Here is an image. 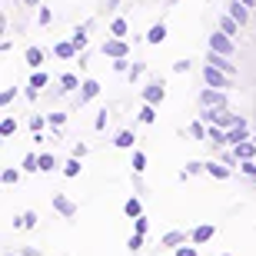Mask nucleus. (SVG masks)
Instances as JSON below:
<instances>
[{"instance_id": "20", "label": "nucleus", "mask_w": 256, "mask_h": 256, "mask_svg": "<svg viewBox=\"0 0 256 256\" xmlns=\"http://www.w3.org/2000/svg\"><path fill=\"white\" fill-rule=\"evenodd\" d=\"M14 226H17V230H24V226H27V230H34V226H37V210L17 213V220H14Z\"/></svg>"}, {"instance_id": "48", "label": "nucleus", "mask_w": 256, "mask_h": 256, "mask_svg": "<svg viewBox=\"0 0 256 256\" xmlns=\"http://www.w3.org/2000/svg\"><path fill=\"white\" fill-rule=\"evenodd\" d=\"M74 156L84 160V156H86V143H74Z\"/></svg>"}, {"instance_id": "25", "label": "nucleus", "mask_w": 256, "mask_h": 256, "mask_svg": "<svg viewBox=\"0 0 256 256\" xmlns=\"http://www.w3.org/2000/svg\"><path fill=\"white\" fill-rule=\"evenodd\" d=\"M20 170H24V173H40V156H37V153H27L24 163H20Z\"/></svg>"}, {"instance_id": "24", "label": "nucleus", "mask_w": 256, "mask_h": 256, "mask_svg": "<svg viewBox=\"0 0 256 256\" xmlns=\"http://www.w3.org/2000/svg\"><path fill=\"white\" fill-rule=\"evenodd\" d=\"M126 34H130V24H126L124 17H116L114 24H110V34H106V37H126Z\"/></svg>"}, {"instance_id": "27", "label": "nucleus", "mask_w": 256, "mask_h": 256, "mask_svg": "<svg viewBox=\"0 0 256 256\" xmlns=\"http://www.w3.org/2000/svg\"><path fill=\"white\" fill-rule=\"evenodd\" d=\"M124 213H126V216H130V220H136V216H140V213H143V203H140V200H136V196H130V200H126V203H124Z\"/></svg>"}, {"instance_id": "8", "label": "nucleus", "mask_w": 256, "mask_h": 256, "mask_svg": "<svg viewBox=\"0 0 256 256\" xmlns=\"http://www.w3.org/2000/svg\"><path fill=\"white\" fill-rule=\"evenodd\" d=\"M76 54H80V50H76L74 40H60V44H54V57L57 60H76Z\"/></svg>"}, {"instance_id": "34", "label": "nucleus", "mask_w": 256, "mask_h": 256, "mask_svg": "<svg viewBox=\"0 0 256 256\" xmlns=\"http://www.w3.org/2000/svg\"><path fill=\"white\" fill-rule=\"evenodd\" d=\"M17 133V120L14 116H4V124H0V136H14Z\"/></svg>"}, {"instance_id": "43", "label": "nucleus", "mask_w": 256, "mask_h": 256, "mask_svg": "<svg viewBox=\"0 0 256 256\" xmlns=\"http://www.w3.org/2000/svg\"><path fill=\"white\" fill-rule=\"evenodd\" d=\"M14 96H17V90H14V86H7V90L0 94V106H10V104H14Z\"/></svg>"}, {"instance_id": "15", "label": "nucleus", "mask_w": 256, "mask_h": 256, "mask_svg": "<svg viewBox=\"0 0 256 256\" xmlns=\"http://www.w3.org/2000/svg\"><path fill=\"white\" fill-rule=\"evenodd\" d=\"M60 90H64V94H74V90H80V86H84V80H80V76L76 74H60Z\"/></svg>"}, {"instance_id": "30", "label": "nucleus", "mask_w": 256, "mask_h": 256, "mask_svg": "<svg viewBox=\"0 0 256 256\" xmlns=\"http://www.w3.org/2000/svg\"><path fill=\"white\" fill-rule=\"evenodd\" d=\"M130 166H133V173L140 176V173L146 170V153H143V150H133V163H130Z\"/></svg>"}, {"instance_id": "21", "label": "nucleus", "mask_w": 256, "mask_h": 256, "mask_svg": "<svg viewBox=\"0 0 256 256\" xmlns=\"http://www.w3.org/2000/svg\"><path fill=\"white\" fill-rule=\"evenodd\" d=\"M240 27H243V24H240L236 17H230V14H223V17H220V30H226L230 37H240Z\"/></svg>"}, {"instance_id": "11", "label": "nucleus", "mask_w": 256, "mask_h": 256, "mask_svg": "<svg viewBox=\"0 0 256 256\" xmlns=\"http://www.w3.org/2000/svg\"><path fill=\"white\" fill-rule=\"evenodd\" d=\"M213 236H216V226H213V223H200V226L190 233V240L196 243V246H200V243H210Z\"/></svg>"}, {"instance_id": "9", "label": "nucleus", "mask_w": 256, "mask_h": 256, "mask_svg": "<svg viewBox=\"0 0 256 256\" xmlns=\"http://www.w3.org/2000/svg\"><path fill=\"white\" fill-rule=\"evenodd\" d=\"M243 140H250V124H246V120H240L236 126H230V130H226V143L236 146V143H243Z\"/></svg>"}, {"instance_id": "2", "label": "nucleus", "mask_w": 256, "mask_h": 256, "mask_svg": "<svg viewBox=\"0 0 256 256\" xmlns=\"http://www.w3.org/2000/svg\"><path fill=\"white\" fill-rule=\"evenodd\" d=\"M203 84H206V86H216V90H226V86L233 84V76H230V74H223L220 66L206 64V66H203Z\"/></svg>"}, {"instance_id": "13", "label": "nucleus", "mask_w": 256, "mask_h": 256, "mask_svg": "<svg viewBox=\"0 0 256 256\" xmlns=\"http://www.w3.org/2000/svg\"><path fill=\"white\" fill-rule=\"evenodd\" d=\"M233 153L240 156V163H243V160H256V143H253V136H250V140H243V143H236V146H233Z\"/></svg>"}, {"instance_id": "23", "label": "nucleus", "mask_w": 256, "mask_h": 256, "mask_svg": "<svg viewBox=\"0 0 256 256\" xmlns=\"http://www.w3.org/2000/svg\"><path fill=\"white\" fill-rule=\"evenodd\" d=\"M183 243H186V233H180V230H173V233H166V236L160 240V246H170V250L183 246Z\"/></svg>"}, {"instance_id": "16", "label": "nucleus", "mask_w": 256, "mask_h": 256, "mask_svg": "<svg viewBox=\"0 0 256 256\" xmlns=\"http://www.w3.org/2000/svg\"><path fill=\"white\" fill-rule=\"evenodd\" d=\"M90 27H94V24H80V27L70 30V40L76 44V50H84L86 44H90V37H86V30H90Z\"/></svg>"}, {"instance_id": "40", "label": "nucleus", "mask_w": 256, "mask_h": 256, "mask_svg": "<svg viewBox=\"0 0 256 256\" xmlns=\"http://www.w3.org/2000/svg\"><path fill=\"white\" fill-rule=\"evenodd\" d=\"M50 20H54V10H50V7H40V14H37V24H40V27H47Z\"/></svg>"}, {"instance_id": "36", "label": "nucleus", "mask_w": 256, "mask_h": 256, "mask_svg": "<svg viewBox=\"0 0 256 256\" xmlns=\"http://www.w3.org/2000/svg\"><path fill=\"white\" fill-rule=\"evenodd\" d=\"M196 173H206V163L190 160V163H186V176H196Z\"/></svg>"}, {"instance_id": "33", "label": "nucleus", "mask_w": 256, "mask_h": 256, "mask_svg": "<svg viewBox=\"0 0 256 256\" xmlns=\"http://www.w3.org/2000/svg\"><path fill=\"white\" fill-rule=\"evenodd\" d=\"M126 250H130V253H140V250H143V233H136V230H133L130 240H126Z\"/></svg>"}, {"instance_id": "54", "label": "nucleus", "mask_w": 256, "mask_h": 256, "mask_svg": "<svg viewBox=\"0 0 256 256\" xmlns=\"http://www.w3.org/2000/svg\"><path fill=\"white\" fill-rule=\"evenodd\" d=\"M7 256H14V253H7Z\"/></svg>"}, {"instance_id": "28", "label": "nucleus", "mask_w": 256, "mask_h": 256, "mask_svg": "<svg viewBox=\"0 0 256 256\" xmlns=\"http://www.w3.org/2000/svg\"><path fill=\"white\" fill-rule=\"evenodd\" d=\"M57 166H64V163L54 160V153H40V173H54Z\"/></svg>"}, {"instance_id": "51", "label": "nucleus", "mask_w": 256, "mask_h": 256, "mask_svg": "<svg viewBox=\"0 0 256 256\" xmlns=\"http://www.w3.org/2000/svg\"><path fill=\"white\" fill-rule=\"evenodd\" d=\"M24 4H27V7H40V0H24Z\"/></svg>"}, {"instance_id": "12", "label": "nucleus", "mask_w": 256, "mask_h": 256, "mask_svg": "<svg viewBox=\"0 0 256 256\" xmlns=\"http://www.w3.org/2000/svg\"><path fill=\"white\" fill-rule=\"evenodd\" d=\"M206 173L213 176V180H230V176H233L230 163H220V160H210V163H206Z\"/></svg>"}, {"instance_id": "53", "label": "nucleus", "mask_w": 256, "mask_h": 256, "mask_svg": "<svg viewBox=\"0 0 256 256\" xmlns=\"http://www.w3.org/2000/svg\"><path fill=\"white\" fill-rule=\"evenodd\" d=\"M253 143H256V136H253Z\"/></svg>"}, {"instance_id": "50", "label": "nucleus", "mask_w": 256, "mask_h": 256, "mask_svg": "<svg viewBox=\"0 0 256 256\" xmlns=\"http://www.w3.org/2000/svg\"><path fill=\"white\" fill-rule=\"evenodd\" d=\"M104 7L106 10H116V7H120V0H104Z\"/></svg>"}, {"instance_id": "19", "label": "nucleus", "mask_w": 256, "mask_h": 256, "mask_svg": "<svg viewBox=\"0 0 256 256\" xmlns=\"http://www.w3.org/2000/svg\"><path fill=\"white\" fill-rule=\"evenodd\" d=\"M143 40H146V44H163V40H166V24H163V20H160V24H153Z\"/></svg>"}, {"instance_id": "52", "label": "nucleus", "mask_w": 256, "mask_h": 256, "mask_svg": "<svg viewBox=\"0 0 256 256\" xmlns=\"http://www.w3.org/2000/svg\"><path fill=\"white\" fill-rule=\"evenodd\" d=\"M170 4H176V0H170Z\"/></svg>"}, {"instance_id": "7", "label": "nucleus", "mask_w": 256, "mask_h": 256, "mask_svg": "<svg viewBox=\"0 0 256 256\" xmlns=\"http://www.w3.org/2000/svg\"><path fill=\"white\" fill-rule=\"evenodd\" d=\"M206 64L220 66V70H223V74H230V76H236V64H233L226 54H220V50H210V54H206Z\"/></svg>"}, {"instance_id": "41", "label": "nucleus", "mask_w": 256, "mask_h": 256, "mask_svg": "<svg viewBox=\"0 0 256 256\" xmlns=\"http://www.w3.org/2000/svg\"><path fill=\"white\" fill-rule=\"evenodd\" d=\"M106 124H110V114H106V110H100V114H96V120H94V130H106Z\"/></svg>"}, {"instance_id": "44", "label": "nucleus", "mask_w": 256, "mask_h": 256, "mask_svg": "<svg viewBox=\"0 0 256 256\" xmlns=\"http://www.w3.org/2000/svg\"><path fill=\"white\" fill-rule=\"evenodd\" d=\"M114 70H116V74H130V60H126V57H116L114 60Z\"/></svg>"}, {"instance_id": "10", "label": "nucleus", "mask_w": 256, "mask_h": 256, "mask_svg": "<svg viewBox=\"0 0 256 256\" xmlns=\"http://www.w3.org/2000/svg\"><path fill=\"white\" fill-rule=\"evenodd\" d=\"M226 14H230V17H236L243 27L250 24V7L243 4V0H230V4H226Z\"/></svg>"}, {"instance_id": "31", "label": "nucleus", "mask_w": 256, "mask_h": 256, "mask_svg": "<svg viewBox=\"0 0 256 256\" xmlns=\"http://www.w3.org/2000/svg\"><path fill=\"white\" fill-rule=\"evenodd\" d=\"M153 120H156V106H153V104H143L140 106V124H153Z\"/></svg>"}, {"instance_id": "42", "label": "nucleus", "mask_w": 256, "mask_h": 256, "mask_svg": "<svg viewBox=\"0 0 256 256\" xmlns=\"http://www.w3.org/2000/svg\"><path fill=\"white\" fill-rule=\"evenodd\" d=\"M143 70H146V64H143V60H136V64L130 66V74H126V76H130V84L136 80V76H143Z\"/></svg>"}, {"instance_id": "3", "label": "nucleus", "mask_w": 256, "mask_h": 256, "mask_svg": "<svg viewBox=\"0 0 256 256\" xmlns=\"http://www.w3.org/2000/svg\"><path fill=\"white\" fill-rule=\"evenodd\" d=\"M104 57L116 60V57H130V44H126V37H106L104 40Z\"/></svg>"}, {"instance_id": "4", "label": "nucleus", "mask_w": 256, "mask_h": 256, "mask_svg": "<svg viewBox=\"0 0 256 256\" xmlns=\"http://www.w3.org/2000/svg\"><path fill=\"white\" fill-rule=\"evenodd\" d=\"M143 94V104H153V106H160L163 100H166V84L163 80H150V84L140 90Z\"/></svg>"}, {"instance_id": "46", "label": "nucleus", "mask_w": 256, "mask_h": 256, "mask_svg": "<svg viewBox=\"0 0 256 256\" xmlns=\"http://www.w3.org/2000/svg\"><path fill=\"white\" fill-rule=\"evenodd\" d=\"M186 70H190V60H176L173 64V74H186Z\"/></svg>"}, {"instance_id": "49", "label": "nucleus", "mask_w": 256, "mask_h": 256, "mask_svg": "<svg viewBox=\"0 0 256 256\" xmlns=\"http://www.w3.org/2000/svg\"><path fill=\"white\" fill-rule=\"evenodd\" d=\"M20 256H40V250H34V246H24V250H20Z\"/></svg>"}, {"instance_id": "17", "label": "nucleus", "mask_w": 256, "mask_h": 256, "mask_svg": "<svg viewBox=\"0 0 256 256\" xmlns=\"http://www.w3.org/2000/svg\"><path fill=\"white\" fill-rule=\"evenodd\" d=\"M206 140L213 143V146H226V130L216 124H206Z\"/></svg>"}, {"instance_id": "6", "label": "nucleus", "mask_w": 256, "mask_h": 256, "mask_svg": "<svg viewBox=\"0 0 256 256\" xmlns=\"http://www.w3.org/2000/svg\"><path fill=\"white\" fill-rule=\"evenodd\" d=\"M200 106H226V94L216 86H206V90H200Z\"/></svg>"}, {"instance_id": "38", "label": "nucleus", "mask_w": 256, "mask_h": 256, "mask_svg": "<svg viewBox=\"0 0 256 256\" xmlns=\"http://www.w3.org/2000/svg\"><path fill=\"white\" fill-rule=\"evenodd\" d=\"M47 124H50V126H64V124H66V114L54 110V114H47Z\"/></svg>"}, {"instance_id": "47", "label": "nucleus", "mask_w": 256, "mask_h": 256, "mask_svg": "<svg viewBox=\"0 0 256 256\" xmlns=\"http://www.w3.org/2000/svg\"><path fill=\"white\" fill-rule=\"evenodd\" d=\"M176 256H196V246H176Z\"/></svg>"}, {"instance_id": "32", "label": "nucleus", "mask_w": 256, "mask_h": 256, "mask_svg": "<svg viewBox=\"0 0 256 256\" xmlns=\"http://www.w3.org/2000/svg\"><path fill=\"white\" fill-rule=\"evenodd\" d=\"M190 136L193 140H206V124H203V120H193L190 124Z\"/></svg>"}, {"instance_id": "5", "label": "nucleus", "mask_w": 256, "mask_h": 256, "mask_svg": "<svg viewBox=\"0 0 256 256\" xmlns=\"http://www.w3.org/2000/svg\"><path fill=\"white\" fill-rule=\"evenodd\" d=\"M50 203H54V210H57L64 220H74L76 216V203L66 196V193H54V196H50Z\"/></svg>"}, {"instance_id": "37", "label": "nucleus", "mask_w": 256, "mask_h": 256, "mask_svg": "<svg viewBox=\"0 0 256 256\" xmlns=\"http://www.w3.org/2000/svg\"><path fill=\"white\" fill-rule=\"evenodd\" d=\"M240 173H246L250 180H256V160H243L240 163Z\"/></svg>"}, {"instance_id": "35", "label": "nucleus", "mask_w": 256, "mask_h": 256, "mask_svg": "<svg viewBox=\"0 0 256 256\" xmlns=\"http://www.w3.org/2000/svg\"><path fill=\"white\" fill-rule=\"evenodd\" d=\"M0 180L7 183V186H14V183H17V180H20V170H17V166H7V170L0 173Z\"/></svg>"}, {"instance_id": "39", "label": "nucleus", "mask_w": 256, "mask_h": 256, "mask_svg": "<svg viewBox=\"0 0 256 256\" xmlns=\"http://www.w3.org/2000/svg\"><path fill=\"white\" fill-rule=\"evenodd\" d=\"M133 230H136V233H143V236H146V230H150V220H146V216H143V213H140V216L133 220Z\"/></svg>"}, {"instance_id": "22", "label": "nucleus", "mask_w": 256, "mask_h": 256, "mask_svg": "<svg viewBox=\"0 0 256 256\" xmlns=\"http://www.w3.org/2000/svg\"><path fill=\"white\" fill-rule=\"evenodd\" d=\"M133 143H136L133 130H120V133H116V140H114V146H116V150H133Z\"/></svg>"}, {"instance_id": "14", "label": "nucleus", "mask_w": 256, "mask_h": 256, "mask_svg": "<svg viewBox=\"0 0 256 256\" xmlns=\"http://www.w3.org/2000/svg\"><path fill=\"white\" fill-rule=\"evenodd\" d=\"M96 94H100V84L86 76V80H84V86H80V106H84V104H90V100H94Z\"/></svg>"}, {"instance_id": "29", "label": "nucleus", "mask_w": 256, "mask_h": 256, "mask_svg": "<svg viewBox=\"0 0 256 256\" xmlns=\"http://www.w3.org/2000/svg\"><path fill=\"white\" fill-rule=\"evenodd\" d=\"M80 170H84V166H80V156H70V160L64 163V176H70V180L80 176Z\"/></svg>"}, {"instance_id": "1", "label": "nucleus", "mask_w": 256, "mask_h": 256, "mask_svg": "<svg viewBox=\"0 0 256 256\" xmlns=\"http://www.w3.org/2000/svg\"><path fill=\"white\" fill-rule=\"evenodd\" d=\"M210 50H220V54H226V57H233L236 54V37H230L226 30H213L210 34Z\"/></svg>"}, {"instance_id": "26", "label": "nucleus", "mask_w": 256, "mask_h": 256, "mask_svg": "<svg viewBox=\"0 0 256 256\" xmlns=\"http://www.w3.org/2000/svg\"><path fill=\"white\" fill-rule=\"evenodd\" d=\"M47 84H50V76L44 74V70H34V74H30V80H27L30 90H40V86H47Z\"/></svg>"}, {"instance_id": "45", "label": "nucleus", "mask_w": 256, "mask_h": 256, "mask_svg": "<svg viewBox=\"0 0 256 256\" xmlns=\"http://www.w3.org/2000/svg\"><path fill=\"white\" fill-rule=\"evenodd\" d=\"M44 124H47L44 116H37V114L30 116V130H34V133H40V130H44Z\"/></svg>"}, {"instance_id": "18", "label": "nucleus", "mask_w": 256, "mask_h": 256, "mask_svg": "<svg viewBox=\"0 0 256 256\" xmlns=\"http://www.w3.org/2000/svg\"><path fill=\"white\" fill-rule=\"evenodd\" d=\"M24 60H27L30 70H40V66H44V50L40 47H27L24 50Z\"/></svg>"}]
</instances>
